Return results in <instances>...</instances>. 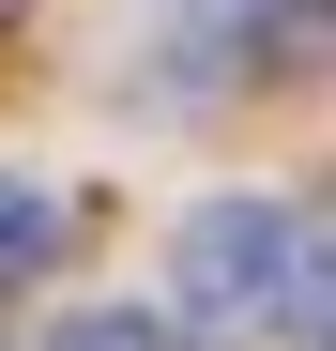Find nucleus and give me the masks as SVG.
<instances>
[{
    "label": "nucleus",
    "mask_w": 336,
    "mask_h": 351,
    "mask_svg": "<svg viewBox=\"0 0 336 351\" xmlns=\"http://www.w3.org/2000/svg\"><path fill=\"white\" fill-rule=\"evenodd\" d=\"M62 245H77V214H62V184H31V168H0V290L62 275Z\"/></svg>",
    "instance_id": "obj_2"
},
{
    "label": "nucleus",
    "mask_w": 336,
    "mask_h": 351,
    "mask_svg": "<svg viewBox=\"0 0 336 351\" xmlns=\"http://www.w3.org/2000/svg\"><path fill=\"white\" fill-rule=\"evenodd\" d=\"M275 77H321V0H275V46H260Z\"/></svg>",
    "instance_id": "obj_4"
},
{
    "label": "nucleus",
    "mask_w": 336,
    "mask_h": 351,
    "mask_svg": "<svg viewBox=\"0 0 336 351\" xmlns=\"http://www.w3.org/2000/svg\"><path fill=\"white\" fill-rule=\"evenodd\" d=\"M0 16H16V0H0Z\"/></svg>",
    "instance_id": "obj_5"
},
{
    "label": "nucleus",
    "mask_w": 336,
    "mask_h": 351,
    "mask_svg": "<svg viewBox=\"0 0 336 351\" xmlns=\"http://www.w3.org/2000/svg\"><path fill=\"white\" fill-rule=\"evenodd\" d=\"M291 214H306V199H199L184 245H168V290H184L199 321L275 306V275H291Z\"/></svg>",
    "instance_id": "obj_1"
},
{
    "label": "nucleus",
    "mask_w": 336,
    "mask_h": 351,
    "mask_svg": "<svg viewBox=\"0 0 336 351\" xmlns=\"http://www.w3.org/2000/svg\"><path fill=\"white\" fill-rule=\"evenodd\" d=\"M46 351H184V321H168V306H92V321H62Z\"/></svg>",
    "instance_id": "obj_3"
}]
</instances>
